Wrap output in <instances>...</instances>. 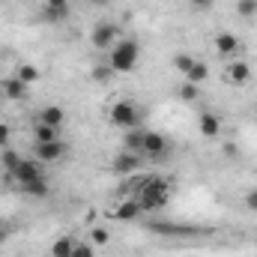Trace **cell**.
<instances>
[{
    "instance_id": "cell-1",
    "label": "cell",
    "mask_w": 257,
    "mask_h": 257,
    "mask_svg": "<svg viewBox=\"0 0 257 257\" xmlns=\"http://www.w3.org/2000/svg\"><path fill=\"white\" fill-rule=\"evenodd\" d=\"M138 57H141L138 42H135V39H120V42L111 48V54H108V66H111L114 72H120V75H128V72L138 66Z\"/></svg>"
},
{
    "instance_id": "cell-2",
    "label": "cell",
    "mask_w": 257,
    "mask_h": 257,
    "mask_svg": "<svg viewBox=\"0 0 257 257\" xmlns=\"http://www.w3.org/2000/svg\"><path fill=\"white\" fill-rule=\"evenodd\" d=\"M168 200H171V186H168L165 180H150V183L141 189V194H138V203H141L144 212L162 209V206H168Z\"/></svg>"
},
{
    "instance_id": "cell-3",
    "label": "cell",
    "mask_w": 257,
    "mask_h": 257,
    "mask_svg": "<svg viewBox=\"0 0 257 257\" xmlns=\"http://www.w3.org/2000/svg\"><path fill=\"white\" fill-rule=\"evenodd\" d=\"M108 120H111L117 128H138V123H141L138 105H135V102H128V99L114 102V105H111V111H108Z\"/></svg>"
},
{
    "instance_id": "cell-4",
    "label": "cell",
    "mask_w": 257,
    "mask_h": 257,
    "mask_svg": "<svg viewBox=\"0 0 257 257\" xmlns=\"http://www.w3.org/2000/svg\"><path fill=\"white\" fill-rule=\"evenodd\" d=\"M117 36H120V27H117L114 21H99V24L93 27V33H90V42H93V48H99V51H111L114 42H117Z\"/></svg>"
},
{
    "instance_id": "cell-5",
    "label": "cell",
    "mask_w": 257,
    "mask_h": 257,
    "mask_svg": "<svg viewBox=\"0 0 257 257\" xmlns=\"http://www.w3.org/2000/svg\"><path fill=\"white\" fill-rule=\"evenodd\" d=\"M168 153H171V141L162 132H144L141 156H147V159H168Z\"/></svg>"
},
{
    "instance_id": "cell-6",
    "label": "cell",
    "mask_w": 257,
    "mask_h": 257,
    "mask_svg": "<svg viewBox=\"0 0 257 257\" xmlns=\"http://www.w3.org/2000/svg\"><path fill=\"white\" fill-rule=\"evenodd\" d=\"M6 177L15 180L18 186H27V183H33V180L45 177V171H42V162H39V159H21L18 168H15L12 174H6Z\"/></svg>"
},
{
    "instance_id": "cell-7",
    "label": "cell",
    "mask_w": 257,
    "mask_h": 257,
    "mask_svg": "<svg viewBox=\"0 0 257 257\" xmlns=\"http://www.w3.org/2000/svg\"><path fill=\"white\" fill-rule=\"evenodd\" d=\"M66 156V144L63 141H48V144H33V159H39L42 165L57 162Z\"/></svg>"
},
{
    "instance_id": "cell-8",
    "label": "cell",
    "mask_w": 257,
    "mask_h": 257,
    "mask_svg": "<svg viewBox=\"0 0 257 257\" xmlns=\"http://www.w3.org/2000/svg\"><path fill=\"white\" fill-rule=\"evenodd\" d=\"M141 159H144V156H138V153H128V150H123V153H117V156H114L111 168H114V174L126 177V174H135V171L141 168Z\"/></svg>"
},
{
    "instance_id": "cell-9",
    "label": "cell",
    "mask_w": 257,
    "mask_h": 257,
    "mask_svg": "<svg viewBox=\"0 0 257 257\" xmlns=\"http://www.w3.org/2000/svg\"><path fill=\"white\" fill-rule=\"evenodd\" d=\"M72 15V6L69 0H45V9H42V18L51 21V24H60Z\"/></svg>"
},
{
    "instance_id": "cell-10",
    "label": "cell",
    "mask_w": 257,
    "mask_h": 257,
    "mask_svg": "<svg viewBox=\"0 0 257 257\" xmlns=\"http://www.w3.org/2000/svg\"><path fill=\"white\" fill-rule=\"evenodd\" d=\"M0 93H3V99H9V102H21V99L27 96V84H24L21 78H0Z\"/></svg>"
},
{
    "instance_id": "cell-11",
    "label": "cell",
    "mask_w": 257,
    "mask_h": 257,
    "mask_svg": "<svg viewBox=\"0 0 257 257\" xmlns=\"http://www.w3.org/2000/svg\"><path fill=\"white\" fill-rule=\"evenodd\" d=\"M150 230L156 233H168V236H197V233H206L200 227H186V224H168V221H153Z\"/></svg>"
},
{
    "instance_id": "cell-12",
    "label": "cell",
    "mask_w": 257,
    "mask_h": 257,
    "mask_svg": "<svg viewBox=\"0 0 257 257\" xmlns=\"http://www.w3.org/2000/svg\"><path fill=\"white\" fill-rule=\"evenodd\" d=\"M36 123H45V126H54V128H63L66 123V111L60 105H45L36 117Z\"/></svg>"
},
{
    "instance_id": "cell-13",
    "label": "cell",
    "mask_w": 257,
    "mask_h": 257,
    "mask_svg": "<svg viewBox=\"0 0 257 257\" xmlns=\"http://www.w3.org/2000/svg\"><path fill=\"white\" fill-rule=\"evenodd\" d=\"M197 128H200L203 138H218V135H221V120H218L215 114H209V111H200V117H197Z\"/></svg>"
},
{
    "instance_id": "cell-14",
    "label": "cell",
    "mask_w": 257,
    "mask_h": 257,
    "mask_svg": "<svg viewBox=\"0 0 257 257\" xmlns=\"http://www.w3.org/2000/svg\"><path fill=\"white\" fill-rule=\"evenodd\" d=\"M215 51H218L221 57H233V54L239 51L236 33H218V36H215Z\"/></svg>"
},
{
    "instance_id": "cell-15",
    "label": "cell",
    "mask_w": 257,
    "mask_h": 257,
    "mask_svg": "<svg viewBox=\"0 0 257 257\" xmlns=\"http://www.w3.org/2000/svg\"><path fill=\"white\" fill-rule=\"evenodd\" d=\"M227 78H230V84L242 87V84H248V81H251V66L242 63V60H236V63L227 66Z\"/></svg>"
},
{
    "instance_id": "cell-16",
    "label": "cell",
    "mask_w": 257,
    "mask_h": 257,
    "mask_svg": "<svg viewBox=\"0 0 257 257\" xmlns=\"http://www.w3.org/2000/svg\"><path fill=\"white\" fill-rule=\"evenodd\" d=\"M141 212H144V209H141V203H138V197H135V200H123V203L114 209V218H120V221H135Z\"/></svg>"
},
{
    "instance_id": "cell-17",
    "label": "cell",
    "mask_w": 257,
    "mask_h": 257,
    "mask_svg": "<svg viewBox=\"0 0 257 257\" xmlns=\"http://www.w3.org/2000/svg\"><path fill=\"white\" fill-rule=\"evenodd\" d=\"M33 141L36 144H48V141H60V128L45 126V123H36L33 126Z\"/></svg>"
},
{
    "instance_id": "cell-18",
    "label": "cell",
    "mask_w": 257,
    "mask_h": 257,
    "mask_svg": "<svg viewBox=\"0 0 257 257\" xmlns=\"http://www.w3.org/2000/svg\"><path fill=\"white\" fill-rule=\"evenodd\" d=\"M141 147H144V128H126L123 150H128V153H138V156H141Z\"/></svg>"
},
{
    "instance_id": "cell-19",
    "label": "cell",
    "mask_w": 257,
    "mask_h": 257,
    "mask_svg": "<svg viewBox=\"0 0 257 257\" xmlns=\"http://www.w3.org/2000/svg\"><path fill=\"white\" fill-rule=\"evenodd\" d=\"M72 248H75V239L72 236H60L51 245V257H72Z\"/></svg>"
},
{
    "instance_id": "cell-20",
    "label": "cell",
    "mask_w": 257,
    "mask_h": 257,
    "mask_svg": "<svg viewBox=\"0 0 257 257\" xmlns=\"http://www.w3.org/2000/svg\"><path fill=\"white\" fill-rule=\"evenodd\" d=\"M206 78H209V66L200 63V60H194V66L189 69V75H186V81H192V84H197V87H200Z\"/></svg>"
},
{
    "instance_id": "cell-21",
    "label": "cell",
    "mask_w": 257,
    "mask_h": 257,
    "mask_svg": "<svg viewBox=\"0 0 257 257\" xmlns=\"http://www.w3.org/2000/svg\"><path fill=\"white\" fill-rule=\"evenodd\" d=\"M18 162H21V156H18L12 147H3V150H0V165L6 168V174H12V171L18 168Z\"/></svg>"
},
{
    "instance_id": "cell-22",
    "label": "cell",
    "mask_w": 257,
    "mask_h": 257,
    "mask_svg": "<svg viewBox=\"0 0 257 257\" xmlns=\"http://www.w3.org/2000/svg\"><path fill=\"white\" fill-rule=\"evenodd\" d=\"M21 189L30 194V197H48V192H51L45 177H39V180H33V183H27V186H21Z\"/></svg>"
},
{
    "instance_id": "cell-23",
    "label": "cell",
    "mask_w": 257,
    "mask_h": 257,
    "mask_svg": "<svg viewBox=\"0 0 257 257\" xmlns=\"http://www.w3.org/2000/svg\"><path fill=\"white\" fill-rule=\"evenodd\" d=\"M177 96H180L183 102H197V99H200V87L192 84V81H183L180 90H177Z\"/></svg>"
},
{
    "instance_id": "cell-24",
    "label": "cell",
    "mask_w": 257,
    "mask_h": 257,
    "mask_svg": "<svg viewBox=\"0 0 257 257\" xmlns=\"http://www.w3.org/2000/svg\"><path fill=\"white\" fill-rule=\"evenodd\" d=\"M15 78H21V81L30 87L33 81H39V69H36L33 63H21V66H18V75H15Z\"/></svg>"
},
{
    "instance_id": "cell-25",
    "label": "cell",
    "mask_w": 257,
    "mask_h": 257,
    "mask_svg": "<svg viewBox=\"0 0 257 257\" xmlns=\"http://www.w3.org/2000/svg\"><path fill=\"white\" fill-rule=\"evenodd\" d=\"M194 60H197V57H192V54H177V57H174V69L183 72V75H189V69L194 66Z\"/></svg>"
},
{
    "instance_id": "cell-26",
    "label": "cell",
    "mask_w": 257,
    "mask_h": 257,
    "mask_svg": "<svg viewBox=\"0 0 257 257\" xmlns=\"http://www.w3.org/2000/svg\"><path fill=\"white\" fill-rule=\"evenodd\" d=\"M236 12L242 18H254L257 15V0H236Z\"/></svg>"
},
{
    "instance_id": "cell-27",
    "label": "cell",
    "mask_w": 257,
    "mask_h": 257,
    "mask_svg": "<svg viewBox=\"0 0 257 257\" xmlns=\"http://www.w3.org/2000/svg\"><path fill=\"white\" fill-rule=\"evenodd\" d=\"M90 239H93V245H108L111 242V233H108V227H93Z\"/></svg>"
},
{
    "instance_id": "cell-28",
    "label": "cell",
    "mask_w": 257,
    "mask_h": 257,
    "mask_svg": "<svg viewBox=\"0 0 257 257\" xmlns=\"http://www.w3.org/2000/svg\"><path fill=\"white\" fill-rule=\"evenodd\" d=\"M72 257H96V251H93V245H87V242H75Z\"/></svg>"
},
{
    "instance_id": "cell-29",
    "label": "cell",
    "mask_w": 257,
    "mask_h": 257,
    "mask_svg": "<svg viewBox=\"0 0 257 257\" xmlns=\"http://www.w3.org/2000/svg\"><path fill=\"white\" fill-rule=\"evenodd\" d=\"M111 75H114L111 66H96V69H93V78H96V81H108Z\"/></svg>"
},
{
    "instance_id": "cell-30",
    "label": "cell",
    "mask_w": 257,
    "mask_h": 257,
    "mask_svg": "<svg viewBox=\"0 0 257 257\" xmlns=\"http://www.w3.org/2000/svg\"><path fill=\"white\" fill-rule=\"evenodd\" d=\"M9 141H12V128L6 126V123H0V150L9 147Z\"/></svg>"
},
{
    "instance_id": "cell-31",
    "label": "cell",
    "mask_w": 257,
    "mask_h": 257,
    "mask_svg": "<svg viewBox=\"0 0 257 257\" xmlns=\"http://www.w3.org/2000/svg\"><path fill=\"white\" fill-rule=\"evenodd\" d=\"M245 206H248L251 212H257V189H251V192H245Z\"/></svg>"
},
{
    "instance_id": "cell-32",
    "label": "cell",
    "mask_w": 257,
    "mask_h": 257,
    "mask_svg": "<svg viewBox=\"0 0 257 257\" xmlns=\"http://www.w3.org/2000/svg\"><path fill=\"white\" fill-rule=\"evenodd\" d=\"M189 3H192L194 9H200V12H206V9H212V3H215V0H189Z\"/></svg>"
},
{
    "instance_id": "cell-33",
    "label": "cell",
    "mask_w": 257,
    "mask_h": 257,
    "mask_svg": "<svg viewBox=\"0 0 257 257\" xmlns=\"http://www.w3.org/2000/svg\"><path fill=\"white\" fill-rule=\"evenodd\" d=\"M9 233H12V224H6V221H0V242H3V239H6Z\"/></svg>"
},
{
    "instance_id": "cell-34",
    "label": "cell",
    "mask_w": 257,
    "mask_h": 257,
    "mask_svg": "<svg viewBox=\"0 0 257 257\" xmlns=\"http://www.w3.org/2000/svg\"><path fill=\"white\" fill-rule=\"evenodd\" d=\"M224 153H227L230 159H236V156H239V153H236V144H224Z\"/></svg>"
},
{
    "instance_id": "cell-35",
    "label": "cell",
    "mask_w": 257,
    "mask_h": 257,
    "mask_svg": "<svg viewBox=\"0 0 257 257\" xmlns=\"http://www.w3.org/2000/svg\"><path fill=\"white\" fill-rule=\"evenodd\" d=\"M93 6H108V0H90Z\"/></svg>"
},
{
    "instance_id": "cell-36",
    "label": "cell",
    "mask_w": 257,
    "mask_h": 257,
    "mask_svg": "<svg viewBox=\"0 0 257 257\" xmlns=\"http://www.w3.org/2000/svg\"><path fill=\"white\" fill-rule=\"evenodd\" d=\"M0 78H3V72H0Z\"/></svg>"
}]
</instances>
